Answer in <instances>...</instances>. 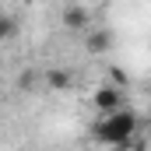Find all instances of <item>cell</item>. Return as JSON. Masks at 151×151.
Instances as JSON below:
<instances>
[{
    "label": "cell",
    "mask_w": 151,
    "mask_h": 151,
    "mask_svg": "<svg viewBox=\"0 0 151 151\" xmlns=\"http://www.w3.org/2000/svg\"><path fill=\"white\" fill-rule=\"evenodd\" d=\"M88 11L84 7H77V4H70V7H63V28H70V32H81V28H88Z\"/></svg>",
    "instance_id": "4"
},
{
    "label": "cell",
    "mask_w": 151,
    "mask_h": 151,
    "mask_svg": "<svg viewBox=\"0 0 151 151\" xmlns=\"http://www.w3.org/2000/svg\"><path fill=\"white\" fill-rule=\"evenodd\" d=\"M42 81H46L49 91H67V88L74 84L70 70H63V67H46V70H42Z\"/></svg>",
    "instance_id": "3"
},
{
    "label": "cell",
    "mask_w": 151,
    "mask_h": 151,
    "mask_svg": "<svg viewBox=\"0 0 151 151\" xmlns=\"http://www.w3.org/2000/svg\"><path fill=\"white\" fill-rule=\"evenodd\" d=\"M11 35H14V21H11L7 14H0V46H4Z\"/></svg>",
    "instance_id": "6"
},
{
    "label": "cell",
    "mask_w": 151,
    "mask_h": 151,
    "mask_svg": "<svg viewBox=\"0 0 151 151\" xmlns=\"http://www.w3.org/2000/svg\"><path fill=\"white\" fill-rule=\"evenodd\" d=\"M137 130H141V119L134 109H116V113H106L99 116V123L91 127V137L102 144V148H113V151H127L134 144V137H137Z\"/></svg>",
    "instance_id": "1"
},
{
    "label": "cell",
    "mask_w": 151,
    "mask_h": 151,
    "mask_svg": "<svg viewBox=\"0 0 151 151\" xmlns=\"http://www.w3.org/2000/svg\"><path fill=\"white\" fill-rule=\"evenodd\" d=\"M106 49H109V32L106 28H99V32L88 35V53H106Z\"/></svg>",
    "instance_id": "5"
},
{
    "label": "cell",
    "mask_w": 151,
    "mask_h": 151,
    "mask_svg": "<svg viewBox=\"0 0 151 151\" xmlns=\"http://www.w3.org/2000/svg\"><path fill=\"white\" fill-rule=\"evenodd\" d=\"M91 102H95V109L106 116V113H116V109H123V88H116V84H106V88H99L95 95H91Z\"/></svg>",
    "instance_id": "2"
}]
</instances>
